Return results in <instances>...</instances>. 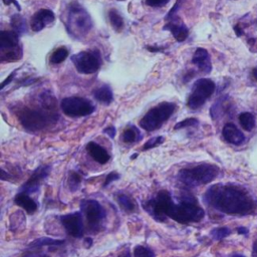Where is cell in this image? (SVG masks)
Wrapping results in <instances>:
<instances>
[{"mask_svg": "<svg viewBox=\"0 0 257 257\" xmlns=\"http://www.w3.org/2000/svg\"><path fill=\"white\" fill-rule=\"evenodd\" d=\"M203 198L207 205L228 215H249L257 206L245 190L234 185H213L206 191Z\"/></svg>", "mask_w": 257, "mask_h": 257, "instance_id": "cell-1", "label": "cell"}, {"mask_svg": "<svg viewBox=\"0 0 257 257\" xmlns=\"http://www.w3.org/2000/svg\"><path fill=\"white\" fill-rule=\"evenodd\" d=\"M80 212L87 218L91 229H97L106 217V211L103 206L93 199L82 200L80 202Z\"/></svg>", "mask_w": 257, "mask_h": 257, "instance_id": "cell-12", "label": "cell"}, {"mask_svg": "<svg viewBox=\"0 0 257 257\" xmlns=\"http://www.w3.org/2000/svg\"><path fill=\"white\" fill-rule=\"evenodd\" d=\"M163 29L169 30L178 42L185 41L189 36L188 27L185 25V23H183L180 19H178V17L171 19L168 23L165 24Z\"/></svg>", "mask_w": 257, "mask_h": 257, "instance_id": "cell-16", "label": "cell"}, {"mask_svg": "<svg viewBox=\"0 0 257 257\" xmlns=\"http://www.w3.org/2000/svg\"><path fill=\"white\" fill-rule=\"evenodd\" d=\"M70 59L76 70L82 74H93L97 72L103 63L101 53L97 49L80 51L73 54Z\"/></svg>", "mask_w": 257, "mask_h": 257, "instance_id": "cell-10", "label": "cell"}, {"mask_svg": "<svg viewBox=\"0 0 257 257\" xmlns=\"http://www.w3.org/2000/svg\"><path fill=\"white\" fill-rule=\"evenodd\" d=\"M65 26L71 36L80 38L91 31L93 20L87 9L77 2H72L67 9Z\"/></svg>", "mask_w": 257, "mask_h": 257, "instance_id": "cell-3", "label": "cell"}, {"mask_svg": "<svg viewBox=\"0 0 257 257\" xmlns=\"http://www.w3.org/2000/svg\"><path fill=\"white\" fill-rule=\"evenodd\" d=\"M176 104L164 102L151 109L140 121V126L147 132L160 129L176 111Z\"/></svg>", "mask_w": 257, "mask_h": 257, "instance_id": "cell-7", "label": "cell"}, {"mask_svg": "<svg viewBox=\"0 0 257 257\" xmlns=\"http://www.w3.org/2000/svg\"><path fill=\"white\" fill-rule=\"evenodd\" d=\"M10 25L12 27V30L15 31L17 34L21 35L27 31V25L25 19L19 15V14H14L11 19H10Z\"/></svg>", "mask_w": 257, "mask_h": 257, "instance_id": "cell-25", "label": "cell"}, {"mask_svg": "<svg viewBox=\"0 0 257 257\" xmlns=\"http://www.w3.org/2000/svg\"><path fill=\"white\" fill-rule=\"evenodd\" d=\"M82 181V176L78 173L73 171V172H70L69 176H68V180H67V185L68 188L71 192H75L76 190H78L80 184Z\"/></svg>", "mask_w": 257, "mask_h": 257, "instance_id": "cell-29", "label": "cell"}, {"mask_svg": "<svg viewBox=\"0 0 257 257\" xmlns=\"http://www.w3.org/2000/svg\"><path fill=\"white\" fill-rule=\"evenodd\" d=\"M199 126V121L196 118H189L186 120H183L179 123H177L174 127L175 130H181V129H186V128H194Z\"/></svg>", "mask_w": 257, "mask_h": 257, "instance_id": "cell-32", "label": "cell"}, {"mask_svg": "<svg viewBox=\"0 0 257 257\" xmlns=\"http://www.w3.org/2000/svg\"><path fill=\"white\" fill-rule=\"evenodd\" d=\"M165 142V138L163 136H157L154 138H151L143 147V151H148L150 149H153L159 145H162Z\"/></svg>", "mask_w": 257, "mask_h": 257, "instance_id": "cell-33", "label": "cell"}, {"mask_svg": "<svg viewBox=\"0 0 257 257\" xmlns=\"http://www.w3.org/2000/svg\"><path fill=\"white\" fill-rule=\"evenodd\" d=\"M14 203L25 210L28 214H33L37 210V203L29 197V194L24 192H19L14 198Z\"/></svg>", "mask_w": 257, "mask_h": 257, "instance_id": "cell-20", "label": "cell"}, {"mask_svg": "<svg viewBox=\"0 0 257 257\" xmlns=\"http://www.w3.org/2000/svg\"><path fill=\"white\" fill-rule=\"evenodd\" d=\"M222 136L227 143L232 145H241L245 141L243 133L232 123H228L223 127Z\"/></svg>", "mask_w": 257, "mask_h": 257, "instance_id": "cell-18", "label": "cell"}, {"mask_svg": "<svg viewBox=\"0 0 257 257\" xmlns=\"http://www.w3.org/2000/svg\"><path fill=\"white\" fill-rule=\"evenodd\" d=\"M108 15H109V19H110L112 27L117 32H121L125 26V21H124L122 14L117 9L112 8V9H110Z\"/></svg>", "mask_w": 257, "mask_h": 257, "instance_id": "cell-23", "label": "cell"}, {"mask_svg": "<svg viewBox=\"0 0 257 257\" xmlns=\"http://www.w3.org/2000/svg\"><path fill=\"white\" fill-rule=\"evenodd\" d=\"M56 113L44 109L40 111L25 108L18 113V120L24 129L35 132L43 130L55 122L57 120Z\"/></svg>", "mask_w": 257, "mask_h": 257, "instance_id": "cell-5", "label": "cell"}, {"mask_svg": "<svg viewBox=\"0 0 257 257\" xmlns=\"http://www.w3.org/2000/svg\"><path fill=\"white\" fill-rule=\"evenodd\" d=\"M15 73H16V71H13L3 82H2V84H1V90H3L5 87H6V85L8 84V83H10L11 81H12V79L14 78V76H15Z\"/></svg>", "mask_w": 257, "mask_h": 257, "instance_id": "cell-38", "label": "cell"}, {"mask_svg": "<svg viewBox=\"0 0 257 257\" xmlns=\"http://www.w3.org/2000/svg\"><path fill=\"white\" fill-rule=\"evenodd\" d=\"M145 2L148 6L157 8L165 6L169 2V0H145Z\"/></svg>", "mask_w": 257, "mask_h": 257, "instance_id": "cell-35", "label": "cell"}, {"mask_svg": "<svg viewBox=\"0 0 257 257\" xmlns=\"http://www.w3.org/2000/svg\"><path fill=\"white\" fill-rule=\"evenodd\" d=\"M104 133L106 135H108L111 139H114L116 137V134H117V130L115 127H108L104 130Z\"/></svg>", "mask_w": 257, "mask_h": 257, "instance_id": "cell-37", "label": "cell"}, {"mask_svg": "<svg viewBox=\"0 0 257 257\" xmlns=\"http://www.w3.org/2000/svg\"><path fill=\"white\" fill-rule=\"evenodd\" d=\"M61 111L70 118L87 117L96 111L95 105L89 99L80 97L64 98L60 103Z\"/></svg>", "mask_w": 257, "mask_h": 257, "instance_id": "cell-11", "label": "cell"}, {"mask_svg": "<svg viewBox=\"0 0 257 257\" xmlns=\"http://www.w3.org/2000/svg\"><path fill=\"white\" fill-rule=\"evenodd\" d=\"M220 172L219 168L212 164H200L193 168L182 169L178 173V180L188 187H198L211 183Z\"/></svg>", "mask_w": 257, "mask_h": 257, "instance_id": "cell-2", "label": "cell"}, {"mask_svg": "<svg viewBox=\"0 0 257 257\" xmlns=\"http://www.w3.org/2000/svg\"><path fill=\"white\" fill-rule=\"evenodd\" d=\"M137 157H138V154H134V155L131 157V159H132V160H134V159H136Z\"/></svg>", "mask_w": 257, "mask_h": 257, "instance_id": "cell-49", "label": "cell"}, {"mask_svg": "<svg viewBox=\"0 0 257 257\" xmlns=\"http://www.w3.org/2000/svg\"><path fill=\"white\" fill-rule=\"evenodd\" d=\"M68 54H69L68 49L64 46H60L51 53V55L49 57V61L52 64H59L67 58Z\"/></svg>", "mask_w": 257, "mask_h": 257, "instance_id": "cell-27", "label": "cell"}, {"mask_svg": "<svg viewBox=\"0 0 257 257\" xmlns=\"http://www.w3.org/2000/svg\"><path fill=\"white\" fill-rule=\"evenodd\" d=\"M251 257H257V239H256V240H255V242L253 243Z\"/></svg>", "mask_w": 257, "mask_h": 257, "instance_id": "cell-40", "label": "cell"}, {"mask_svg": "<svg viewBox=\"0 0 257 257\" xmlns=\"http://www.w3.org/2000/svg\"><path fill=\"white\" fill-rule=\"evenodd\" d=\"M231 234V230L228 227H218V228H214L213 230H211L210 235L211 237L216 240V241H220L224 238H226L227 236H229Z\"/></svg>", "mask_w": 257, "mask_h": 257, "instance_id": "cell-30", "label": "cell"}, {"mask_svg": "<svg viewBox=\"0 0 257 257\" xmlns=\"http://www.w3.org/2000/svg\"><path fill=\"white\" fill-rule=\"evenodd\" d=\"M119 257H131V253H130V250H125Z\"/></svg>", "mask_w": 257, "mask_h": 257, "instance_id": "cell-44", "label": "cell"}, {"mask_svg": "<svg viewBox=\"0 0 257 257\" xmlns=\"http://www.w3.org/2000/svg\"><path fill=\"white\" fill-rule=\"evenodd\" d=\"M55 20L54 13L49 9H39L36 11L30 20V27L32 31L38 32L45 26L51 24Z\"/></svg>", "mask_w": 257, "mask_h": 257, "instance_id": "cell-15", "label": "cell"}, {"mask_svg": "<svg viewBox=\"0 0 257 257\" xmlns=\"http://www.w3.org/2000/svg\"><path fill=\"white\" fill-rule=\"evenodd\" d=\"M93 240H92V238H87L84 240V242H85V244H87V247H91L92 246V242Z\"/></svg>", "mask_w": 257, "mask_h": 257, "instance_id": "cell-45", "label": "cell"}, {"mask_svg": "<svg viewBox=\"0 0 257 257\" xmlns=\"http://www.w3.org/2000/svg\"><path fill=\"white\" fill-rule=\"evenodd\" d=\"M42 257H48V256H42Z\"/></svg>", "mask_w": 257, "mask_h": 257, "instance_id": "cell-50", "label": "cell"}, {"mask_svg": "<svg viewBox=\"0 0 257 257\" xmlns=\"http://www.w3.org/2000/svg\"><path fill=\"white\" fill-rule=\"evenodd\" d=\"M60 223L66 233L74 238H81L83 235V223L80 212H73L60 216Z\"/></svg>", "mask_w": 257, "mask_h": 257, "instance_id": "cell-14", "label": "cell"}, {"mask_svg": "<svg viewBox=\"0 0 257 257\" xmlns=\"http://www.w3.org/2000/svg\"><path fill=\"white\" fill-rule=\"evenodd\" d=\"M134 257H156V254L152 249L138 245L134 249Z\"/></svg>", "mask_w": 257, "mask_h": 257, "instance_id": "cell-31", "label": "cell"}, {"mask_svg": "<svg viewBox=\"0 0 257 257\" xmlns=\"http://www.w3.org/2000/svg\"><path fill=\"white\" fill-rule=\"evenodd\" d=\"M216 84L212 79L200 78L195 81L192 88V92L188 98L187 106L191 110H197L201 108L206 101L214 94Z\"/></svg>", "mask_w": 257, "mask_h": 257, "instance_id": "cell-9", "label": "cell"}, {"mask_svg": "<svg viewBox=\"0 0 257 257\" xmlns=\"http://www.w3.org/2000/svg\"><path fill=\"white\" fill-rule=\"evenodd\" d=\"M117 201L119 203V205L121 206V208L128 213H132L136 211L137 205L135 203V201L128 195L126 194H119L117 197Z\"/></svg>", "mask_w": 257, "mask_h": 257, "instance_id": "cell-26", "label": "cell"}, {"mask_svg": "<svg viewBox=\"0 0 257 257\" xmlns=\"http://www.w3.org/2000/svg\"><path fill=\"white\" fill-rule=\"evenodd\" d=\"M64 243V240H59V239H53L49 237H41L37 238L34 241L30 242L28 245L29 248H39L43 246H59Z\"/></svg>", "mask_w": 257, "mask_h": 257, "instance_id": "cell-24", "label": "cell"}, {"mask_svg": "<svg viewBox=\"0 0 257 257\" xmlns=\"http://www.w3.org/2000/svg\"><path fill=\"white\" fill-rule=\"evenodd\" d=\"M234 30H235V33H236V35H237V36H240V35H242L243 29L241 28L240 24H236V25L234 26Z\"/></svg>", "mask_w": 257, "mask_h": 257, "instance_id": "cell-41", "label": "cell"}, {"mask_svg": "<svg viewBox=\"0 0 257 257\" xmlns=\"http://www.w3.org/2000/svg\"><path fill=\"white\" fill-rule=\"evenodd\" d=\"M143 139L141 131L134 125H130L123 133V142L126 144L138 143Z\"/></svg>", "mask_w": 257, "mask_h": 257, "instance_id": "cell-22", "label": "cell"}, {"mask_svg": "<svg viewBox=\"0 0 257 257\" xmlns=\"http://www.w3.org/2000/svg\"><path fill=\"white\" fill-rule=\"evenodd\" d=\"M87 151L89 155L99 164H107L111 159V156L108 153V151L95 142H90L87 145Z\"/></svg>", "mask_w": 257, "mask_h": 257, "instance_id": "cell-19", "label": "cell"}, {"mask_svg": "<svg viewBox=\"0 0 257 257\" xmlns=\"http://www.w3.org/2000/svg\"><path fill=\"white\" fill-rule=\"evenodd\" d=\"M230 257H245V256H243V255H241V254H234V255H232V256H230Z\"/></svg>", "mask_w": 257, "mask_h": 257, "instance_id": "cell-48", "label": "cell"}, {"mask_svg": "<svg viewBox=\"0 0 257 257\" xmlns=\"http://www.w3.org/2000/svg\"><path fill=\"white\" fill-rule=\"evenodd\" d=\"M239 123L245 131H251L255 126V117L249 112H245L239 115Z\"/></svg>", "mask_w": 257, "mask_h": 257, "instance_id": "cell-28", "label": "cell"}, {"mask_svg": "<svg viewBox=\"0 0 257 257\" xmlns=\"http://www.w3.org/2000/svg\"><path fill=\"white\" fill-rule=\"evenodd\" d=\"M22 257H41L39 254H35V253H29V254H26Z\"/></svg>", "mask_w": 257, "mask_h": 257, "instance_id": "cell-46", "label": "cell"}, {"mask_svg": "<svg viewBox=\"0 0 257 257\" xmlns=\"http://www.w3.org/2000/svg\"><path fill=\"white\" fill-rule=\"evenodd\" d=\"M237 232L239 234H242V235H246L248 233V229L245 228V227H238L237 228Z\"/></svg>", "mask_w": 257, "mask_h": 257, "instance_id": "cell-43", "label": "cell"}, {"mask_svg": "<svg viewBox=\"0 0 257 257\" xmlns=\"http://www.w3.org/2000/svg\"><path fill=\"white\" fill-rule=\"evenodd\" d=\"M175 202L170 192L160 191L157 196L143 203V208L158 222H164L170 218L175 206Z\"/></svg>", "mask_w": 257, "mask_h": 257, "instance_id": "cell-6", "label": "cell"}, {"mask_svg": "<svg viewBox=\"0 0 257 257\" xmlns=\"http://www.w3.org/2000/svg\"><path fill=\"white\" fill-rule=\"evenodd\" d=\"M3 1V3L5 4V5H10V4H14L16 7H17V9L18 10H20L21 8H20V5L18 4V2L16 1V0H2Z\"/></svg>", "mask_w": 257, "mask_h": 257, "instance_id": "cell-39", "label": "cell"}, {"mask_svg": "<svg viewBox=\"0 0 257 257\" xmlns=\"http://www.w3.org/2000/svg\"><path fill=\"white\" fill-rule=\"evenodd\" d=\"M51 167L49 165H42L36 168L30 178L21 186L19 192H24L26 194H33L37 192L41 186V183L50 174Z\"/></svg>", "mask_w": 257, "mask_h": 257, "instance_id": "cell-13", "label": "cell"}, {"mask_svg": "<svg viewBox=\"0 0 257 257\" xmlns=\"http://www.w3.org/2000/svg\"><path fill=\"white\" fill-rule=\"evenodd\" d=\"M205 217L204 209L199 206L197 200L193 197H183L181 201L175 204L170 218L181 224L196 223Z\"/></svg>", "mask_w": 257, "mask_h": 257, "instance_id": "cell-4", "label": "cell"}, {"mask_svg": "<svg viewBox=\"0 0 257 257\" xmlns=\"http://www.w3.org/2000/svg\"><path fill=\"white\" fill-rule=\"evenodd\" d=\"M120 177H121V176H120L117 172H112V173H110V174L106 177V181H105V183H104V188L108 187L112 182H115V181L119 180Z\"/></svg>", "mask_w": 257, "mask_h": 257, "instance_id": "cell-36", "label": "cell"}, {"mask_svg": "<svg viewBox=\"0 0 257 257\" xmlns=\"http://www.w3.org/2000/svg\"><path fill=\"white\" fill-rule=\"evenodd\" d=\"M192 63L195 64L203 73H210L212 70L210 54L205 48L199 47L195 50L192 57Z\"/></svg>", "mask_w": 257, "mask_h": 257, "instance_id": "cell-17", "label": "cell"}, {"mask_svg": "<svg viewBox=\"0 0 257 257\" xmlns=\"http://www.w3.org/2000/svg\"><path fill=\"white\" fill-rule=\"evenodd\" d=\"M147 49L152 51V52H157V51H163V47H156V46H147Z\"/></svg>", "mask_w": 257, "mask_h": 257, "instance_id": "cell-42", "label": "cell"}, {"mask_svg": "<svg viewBox=\"0 0 257 257\" xmlns=\"http://www.w3.org/2000/svg\"><path fill=\"white\" fill-rule=\"evenodd\" d=\"M181 3H182V0H177L176 3L174 4V6H173L172 8H171V10L168 12V14H167V16H166V20H169V21H170L171 19H173V18L177 17V11L179 10Z\"/></svg>", "mask_w": 257, "mask_h": 257, "instance_id": "cell-34", "label": "cell"}, {"mask_svg": "<svg viewBox=\"0 0 257 257\" xmlns=\"http://www.w3.org/2000/svg\"><path fill=\"white\" fill-rule=\"evenodd\" d=\"M93 95H94V98L99 103H102V104L107 105V106L112 104V102L114 101L113 91L110 88V85H108V84H104V85H102V87L96 89L94 91Z\"/></svg>", "mask_w": 257, "mask_h": 257, "instance_id": "cell-21", "label": "cell"}, {"mask_svg": "<svg viewBox=\"0 0 257 257\" xmlns=\"http://www.w3.org/2000/svg\"><path fill=\"white\" fill-rule=\"evenodd\" d=\"M19 34L15 31L0 32V59L1 61H17L21 59L23 51L19 43Z\"/></svg>", "mask_w": 257, "mask_h": 257, "instance_id": "cell-8", "label": "cell"}, {"mask_svg": "<svg viewBox=\"0 0 257 257\" xmlns=\"http://www.w3.org/2000/svg\"><path fill=\"white\" fill-rule=\"evenodd\" d=\"M252 74H253V77L257 80V67L253 68V70H252Z\"/></svg>", "mask_w": 257, "mask_h": 257, "instance_id": "cell-47", "label": "cell"}]
</instances>
